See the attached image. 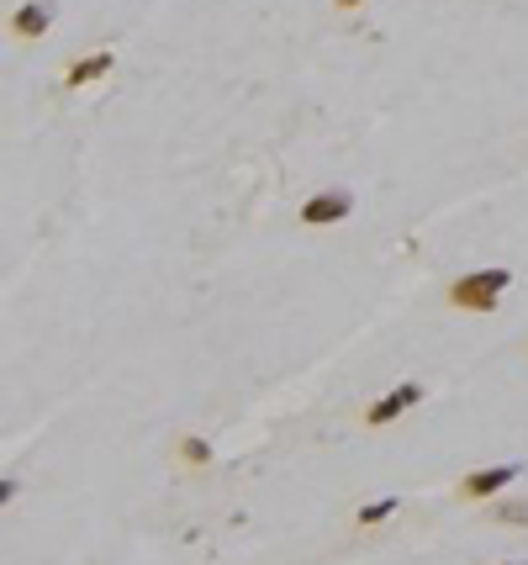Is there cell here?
Here are the masks:
<instances>
[{
    "label": "cell",
    "mask_w": 528,
    "mask_h": 565,
    "mask_svg": "<svg viewBox=\"0 0 528 565\" xmlns=\"http://www.w3.org/2000/svg\"><path fill=\"white\" fill-rule=\"evenodd\" d=\"M507 286H513V270H470L460 280H449V301L465 312H497Z\"/></svg>",
    "instance_id": "obj_1"
},
{
    "label": "cell",
    "mask_w": 528,
    "mask_h": 565,
    "mask_svg": "<svg viewBox=\"0 0 528 565\" xmlns=\"http://www.w3.org/2000/svg\"><path fill=\"white\" fill-rule=\"evenodd\" d=\"M354 212V196L349 191H317L301 201V228H333Z\"/></svg>",
    "instance_id": "obj_2"
},
{
    "label": "cell",
    "mask_w": 528,
    "mask_h": 565,
    "mask_svg": "<svg viewBox=\"0 0 528 565\" xmlns=\"http://www.w3.org/2000/svg\"><path fill=\"white\" fill-rule=\"evenodd\" d=\"M423 397H428V391H423L418 381H402L396 391H386L381 402H370V407H365V423H370V428H381V423H396V418H402V412H412V407H418Z\"/></svg>",
    "instance_id": "obj_3"
},
{
    "label": "cell",
    "mask_w": 528,
    "mask_h": 565,
    "mask_svg": "<svg viewBox=\"0 0 528 565\" xmlns=\"http://www.w3.org/2000/svg\"><path fill=\"white\" fill-rule=\"evenodd\" d=\"M518 470H523V465H492V470H470V476L460 481V497H465V502H486V497H497V492H507V481H518Z\"/></svg>",
    "instance_id": "obj_4"
},
{
    "label": "cell",
    "mask_w": 528,
    "mask_h": 565,
    "mask_svg": "<svg viewBox=\"0 0 528 565\" xmlns=\"http://www.w3.org/2000/svg\"><path fill=\"white\" fill-rule=\"evenodd\" d=\"M117 69V53H85V59H74L69 69H64V85L69 90H85V85H96V80H106V74Z\"/></svg>",
    "instance_id": "obj_5"
},
{
    "label": "cell",
    "mask_w": 528,
    "mask_h": 565,
    "mask_svg": "<svg viewBox=\"0 0 528 565\" xmlns=\"http://www.w3.org/2000/svg\"><path fill=\"white\" fill-rule=\"evenodd\" d=\"M48 27H53V6H48V0H27V6L11 11V37H22V43L43 37Z\"/></svg>",
    "instance_id": "obj_6"
},
{
    "label": "cell",
    "mask_w": 528,
    "mask_h": 565,
    "mask_svg": "<svg viewBox=\"0 0 528 565\" xmlns=\"http://www.w3.org/2000/svg\"><path fill=\"white\" fill-rule=\"evenodd\" d=\"M492 523H513V529H528V497H507L492 507Z\"/></svg>",
    "instance_id": "obj_7"
},
{
    "label": "cell",
    "mask_w": 528,
    "mask_h": 565,
    "mask_svg": "<svg viewBox=\"0 0 528 565\" xmlns=\"http://www.w3.org/2000/svg\"><path fill=\"white\" fill-rule=\"evenodd\" d=\"M396 513V497H381V502H365L360 513H354V523H360V529H375V523H386Z\"/></svg>",
    "instance_id": "obj_8"
},
{
    "label": "cell",
    "mask_w": 528,
    "mask_h": 565,
    "mask_svg": "<svg viewBox=\"0 0 528 565\" xmlns=\"http://www.w3.org/2000/svg\"><path fill=\"white\" fill-rule=\"evenodd\" d=\"M180 460L185 465H212V444L196 439V433H185V439H180Z\"/></svg>",
    "instance_id": "obj_9"
},
{
    "label": "cell",
    "mask_w": 528,
    "mask_h": 565,
    "mask_svg": "<svg viewBox=\"0 0 528 565\" xmlns=\"http://www.w3.org/2000/svg\"><path fill=\"white\" fill-rule=\"evenodd\" d=\"M16 492H22V486H16V481H11V476H0V507H6V502H11V497H16Z\"/></svg>",
    "instance_id": "obj_10"
},
{
    "label": "cell",
    "mask_w": 528,
    "mask_h": 565,
    "mask_svg": "<svg viewBox=\"0 0 528 565\" xmlns=\"http://www.w3.org/2000/svg\"><path fill=\"white\" fill-rule=\"evenodd\" d=\"M333 6H338V11H360L365 0H333Z\"/></svg>",
    "instance_id": "obj_11"
},
{
    "label": "cell",
    "mask_w": 528,
    "mask_h": 565,
    "mask_svg": "<svg viewBox=\"0 0 528 565\" xmlns=\"http://www.w3.org/2000/svg\"><path fill=\"white\" fill-rule=\"evenodd\" d=\"M518 565H528V560H518Z\"/></svg>",
    "instance_id": "obj_12"
}]
</instances>
